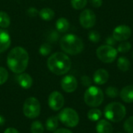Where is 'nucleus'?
Segmentation results:
<instances>
[{
	"instance_id": "nucleus-39",
	"label": "nucleus",
	"mask_w": 133,
	"mask_h": 133,
	"mask_svg": "<svg viewBox=\"0 0 133 133\" xmlns=\"http://www.w3.org/2000/svg\"><path fill=\"white\" fill-rule=\"evenodd\" d=\"M4 123H5V118L2 115H0V126L1 125H3Z\"/></svg>"
},
{
	"instance_id": "nucleus-33",
	"label": "nucleus",
	"mask_w": 133,
	"mask_h": 133,
	"mask_svg": "<svg viewBox=\"0 0 133 133\" xmlns=\"http://www.w3.org/2000/svg\"><path fill=\"white\" fill-rule=\"evenodd\" d=\"M81 83L84 87H90L91 86V79L87 76H83L81 77Z\"/></svg>"
},
{
	"instance_id": "nucleus-27",
	"label": "nucleus",
	"mask_w": 133,
	"mask_h": 133,
	"mask_svg": "<svg viewBox=\"0 0 133 133\" xmlns=\"http://www.w3.org/2000/svg\"><path fill=\"white\" fill-rule=\"evenodd\" d=\"M87 4V0H71V5L75 9H82Z\"/></svg>"
},
{
	"instance_id": "nucleus-10",
	"label": "nucleus",
	"mask_w": 133,
	"mask_h": 133,
	"mask_svg": "<svg viewBox=\"0 0 133 133\" xmlns=\"http://www.w3.org/2000/svg\"><path fill=\"white\" fill-rule=\"evenodd\" d=\"M48 106L53 111H59L62 108L65 103L63 95L58 91H53L48 97Z\"/></svg>"
},
{
	"instance_id": "nucleus-3",
	"label": "nucleus",
	"mask_w": 133,
	"mask_h": 133,
	"mask_svg": "<svg viewBox=\"0 0 133 133\" xmlns=\"http://www.w3.org/2000/svg\"><path fill=\"white\" fill-rule=\"evenodd\" d=\"M60 47L64 52L75 55L83 51L84 44L80 37L75 34H69L60 39Z\"/></svg>"
},
{
	"instance_id": "nucleus-30",
	"label": "nucleus",
	"mask_w": 133,
	"mask_h": 133,
	"mask_svg": "<svg viewBox=\"0 0 133 133\" xmlns=\"http://www.w3.org/2000/svg\"><path fill=\"white\" fill-rule=\"evenodd\" d=\"M124 129L127 133H133V115L125 122Z\"/></svg>"
},
{
	"instance_id": "nucleus-21",
	"label": "nucleus",
	"mask_w": 133,
	"mask_h": 133,
	"mask_svg": "<svg viewBox=\"0 0 133 133\" xmlns=\"http://www.w3.org/2000/svg\"><path fill=\"white\" fill-rule=\"evenodd\" d=\"M58 126V118L52 116L48 118L46 121V129L48 131L54 132L57 129Z\"/></svg>"
},
{
	"instance_id": "nucleus-35",
	"label": "nucleus",
	"mask_w": 133,
	"mask_h": 133,
	"mask_svg": "<svg viewBox=\"0 0 133 133\" xmlns=\"http://www.w3.org/2000/svg\"><path fill=\"white\" fill-rule=\"evenodd\" d=\"M116 42H117V41L114 38L113 36H109L106 39V44L108 45H109V46H112L113 47L114 45L116 44Z\"/></svg>"
},
{
	"instance_id": "nucleus-19",
	"label": "nucleus",
	"mask_w": 133,
	"mask_h": 133,
	"mask_svg": "<svg viewBox=\"0 0 133 133\" xmlns=\"http://www.w3.org/2000/svg\"><path fill=\"white\" fill-rule=\"evenodd\" d=\"M39 15L43 20L50 21L55 17V12L50 8H44L39 11Z\"/></svg>"
},
{
	"instance_id": "nucleus-12",
	"label": "nucleus",
	"mask_w": 133,
	"mask_h": 133,
	"mask_svg": "<svg viewBox=\"0 0 133 133\" xmlns=\"http://www.w3.org/2000/svg\"><path fill=\"white\" fill-rule=\"evenodd\" d=\"M61 87L65 92L72 93L77 89L78 83L76 79L73 76L68 75L62 78L61 81Z\"/></svg>"
},
{
	"instance_id": "nucleus-37",
	"label": "nucleus",
	"mask_w": 133,
	"mask_h": 133,
	"mask_svg": "<svg viewBox=\"0 0 133 133\" xmlns=\"http://www.w3.org/2000/svg\"><path fill=\"white\" fill-rule=\"evenodd\" d=\"M54 133H72L70 130L67 129H57L55 131H54Z\"/></svg>"
},
{
	"instance_id": "nucleus-2",
	"label": "nucleus",
	"mask_w": 133,
	"mask_h": 133,
	"mask_svg": "<svg viewBox=\"0 0 133 133\" xmlns=\"http://www.w3.org/2000/svg\"><path fill=\"white\" fill-rule=\"evenodd\" d=\"M47 65L48 69L54 74L62 76L66 74L71 69L72 62L69 57L62 52L52 54L48 59Z\"/></svg>"
},
{
	"instance_id": "nucleus-22",
	"label": "nucleus",
	"mask_w": 133,
	"mask_h": 133,
	"mask_svg": "<svg viewBox=\"0 0 133 133\" xmlns=\"http://www.w3.org/2000/svg\"><path fill=\"white\" fill-rule=\"evenodd\" d=\"M102 117V111L97 108L90 109L87 113V118L91 122H98Z\"/></svg>"
},
{
	"instance_id": "nucleus-15",
	"label": "nucleus",
	"mask_w": 133,
	"mask_h": 133,
	"mask_svg": "<svg viewBox=\"0 0 133 133\" xmlns=\"http://www.w3.org/2000/svg\"><path fill=\"white\" fill-rule=\"evenodd\" d=\"M96 131L97 133H112L113 126L109 121L105 119L99 120L96 125Z\"/></svg>"
},
{
	"instance_id": "nucleus-13",
	"label": "nucleus",
	"mask_w": 133,
	"mask_h": 133,
	"mask_svg": "<svg viewBox=\"0 0 133 133\" xmlns=\"http://www.w3.org/2000/svg\"><path fill=\"white\" fill-rule=\"evenodd\" d=\"M109 79V73L104 69H97L94 74V81L97 85L105 84Z\"/></svg>"
},
{
	"instance_id": "nucleus-16",
	"label": "nucleus",
	"mask_w": 133,
	"mask_h": 133,
	"mask_svg": "<svg viewBox=\"0 0 133 133\" xmlns=\"http://www.w3.org/2000/svg\"><path fill=\"white\" fill-rule=\"evenodd\" d=\"M121 99L128 104L133 103V85L125 87L120 92Z\"/></svg>"
},
{
	"instance_id": "nucleus-6",
	"label": "nucleus",
	"mask_w": 133,
	"mask_h": 133,
	"mask_svg": "<svg viewBox=\"0 0 133 133\" xmlns=\"http://www.w3.org/2000/svg\"><path fill=\"white\" fill-rule=\"evenodd\" d=\"M58 120L65 126L69 128L76 127L79 122L78 113L71 108H64L58 114Z\"/></svg>"
},
{
	"instance_id": "nucleus-25",
	"label": "nucleus",
	"mask_w": 133,
	"mask_h": 133,
	"mask_svg": "<svg viewBox=\"0 0 133 133\" xmlns=\"http://www.w3.org/2000/svg\"><path fill=\"white\" fill-rule=\"evenodd\" d=\"M51 50H52V48L49 43H44L41 45L40 49H39V52L41 55L47 56L51 52Z\"/></svg>"
},
{
	"instance_id": "nucleus-18",
	"label": "nucleus",
	"mask_w": 133,
	"mask_h": 133,
	"mask_svg": "<svg viewBox=\"0 0 133 133\" xmlns=\"http://www.w3.org/2000/svg\"><path fill=\"white\" fill-rule=\"evenodd\" d=\"M55 27L58 32L65 33L69 28V22L68 21V19L66 18L61 17L57 19V21L55 23Z\"/></svg>"
},
{
	"instance_id": "nucleus-9",
	"label": "nucleus",
	"mask_w": 133,
	"mask_h": 133,
	"mask_svg": "<svg viewBox=\"0 0 133 133\" xmlns=\"http://www.w3.org/2000/svg\"><path fill=\"white\" fill-rule=\"evenodd\" d=\"M96 15L91 9H84L79 15V23L83 28H92L96 23Z\"/></svg>"
},
{
	"instance_id": "nucleus-20",
	"label": "nucleus",
	"mask_w": 133,
	"mask_h": 133,
	"mask_svg": "<svg viewBox=\"0 0 133 133\" xmlns=\"http://www.w3.org/2000/svg\"><path fill=\"white\" fill-rule=\"evenodd\" d=\"M117 65H118V68L121 71L127 72V71L129 70V69L131 67V63H130L129 60L127 58H125V57H120L118 59Z\"/></svg>"
},
{
	"instance_id": "nucleus-14",
	"label": "nucleus",
	"mask_w": 133,
	"mask_h": 133,
	"mask_svg": "<svg viewBox=\"0 0 133 133\" xmlns=\"http://www.w3.org/2000/svg\"><path fill=\"white\" fill-rule=\"evenodd\" d=\"M11 44V38L9 33L0 29V53L5 51Z\"/></svg>"
},
{
	"instance_id": "nucleus-36",
	"label": "nucleus",
	"mask_w": 133,
	"mask_h": 133,
	"mask_svg": "<svg viewBox=\"0 0 133 133\" xmlns=\"http://www.w3.org/2000/svg\"><path fill=\"white\" fill-rule=\"evenodd\" d=\"M90 2L92 5V6L95 8H99L102 5L103 1L102 0H90Z\"/></svg>"
},
{
	"instance_id": "nucleus-4",
	"label": "nucleus",
	"mask_w": 133,
	"mask_h": 133,
	"mask_svg": "<svg viewBox=\"0 0 133 133\" xmlns=\"http://www.w3.org/2000/svg\"><path fill=\"white\" fill-rule=\"evenodd\" d=\"M104 115L110 122H120L126 115V108L119 102H111L104 108Z\"/></svg>"
},
{
	"instance_id": "nucleus-32",
	"label": "nucleus",
	"mask_w": 133,
	"mask_h": 133,
	"mask_svg": "<svg viewBox=\"0 0 133 133\" xmlns=\"http://www.w3.org/2000/svg\"><path fill=\"white\" fill-rule=\"evenodd\" d=\"M8 76H9L8 71L5 68L0 66V85L4 84L7 81Z\"/></svg>"
},
{
	"instance_id": "nucleus-24",
	"label": "nucleus",
	"mask_w": 133,
	"mask_h": 133,
	"mask_svg": "<svg viewBox=\"0 0 133 133\" xmlns=\"http://www.w3.org/2000/svg\"><path fill=\"white\" fill-rule=\"evenodd\" d=\"M44 129L42 123L40 121H34L30 125L31 133H44Z\"/></svg>"
},
{
	"instance_id": "nucleus-29",
	"label": "nucleus",
	"mask_w": 133,
	"mask_h": 133,
	"mask_svg": "<svg viewBox=\"0 0 133 133\" xmlns=\"http://www.w3.org/2000/svg\"><path fill=\"white\" fill-rule=\"evenodd\" d=\"M106 94L108 97H111V98H115L118 96L119 94V92H118V90L115 87H108L107 89H106Z\"/></svg>"
},
{
	"instance_id": "nucleus-28",
	"label": "nucleus",
	"mask_w": 133,
	"mask_h": 133,
	"mask_svg": "<svg viewBox=\"0 0 133 133\" xmlns=\"http://www.w3.org/2000/svg\"><path fill=\"white\" fill-rule=\"evenodd\" d=\"M132 48V45H131V43L130 42H122L121 44H118V48H117V51L118 52H121V53H126L128 51H130Z\"/></svg>"
},
{
	"instance_id": "nucleus-8",
	"label": "nucleus",
	"mask_w": 133,
	"mask_h": 133,
	"mask_svg": "<svg viewBox=\"0 0 133 133\" xmlns=\"http://www.w3.org/2000/svg\"><path fill=\"white\" fill-rule=\"evenodd\" d=\"M97 58L104 63H112L118 55V51L108 44L100 46L96 51Z\"/></svg>"
},
{
	"instance_id": "nucleus-41",
	"label": "nucleus",
	"mask_w": 133,
	"mask_h": 133,
	"mask_svg": "<svg viewBox=\"0 0 133 133\" xmlns=\"http://www.w3.org/2000/svg\"><path fill=\"white\" fill-rule=\"evenodd\" d=\"M120 133H121V132H120Z\"/></svg>"
},
{
	"instance_id": "nucleus-26",
	"label": "nucleus",
	"mask_w": 133,
	"mask_h": 133,
	"mask_svg": "<svg viewBox=\"0 0 133 133\" xmlns=\"http://www.w3.org/2000/svg\"><path fill=\"white\" fill-rule=\"evenodd\" d=\"M58 38H59V34L58 33V30L56 31L55 30H51L47 33L46 39L51 43H54V42L57 41L58 40Z\"/></svg>"
},
{
	"instance_id": "nucleus-11",
	"label": "nucleus",
	"mask_w": 133,
	"mask_h": 133,
	"mask_svg": "<svg viewBox=\"0 0 133 133\" xmlns=\"http://www.w3.org/2000/svg\"><path fill=\"white\" fill-rule=\"evenodd\" d=\"M132 35V29L127 25H119L113 30L112 36L117 41H125Z\"/></svg>"
},
{
	"instance_id": "nucleus-7",
	"label": "nucleus",
	"mask_w": 133,
	"mask_h": 133,
	"mask_svg": "<svg viewBox=\"0 0 133 133\" xmlns=\"http://www.w3.org/2000/svg\"><path fill=\"white\" fill-rule=\"evenodd\" d=\"M23 112L26 118L30 119H34L38 117L41 113V104L39 101L33 97L27 98L24 101L23 106Z\"/></svg>"
},
{
	"instance_id": "nucleus-1",
	"label": "nucleus",
	"mask_w": 133,
	"mask_h": 133,
	"mask_svg": "<svg viewBox=\"0 0 133 133\" xmlns=\"http://www.w3.org/2000/svg\"><path fill=\"white\" fill-rule=\"evenodd\" d=\"M6 62L9 69L12 72L20 74L26 70L28 65V52L22 47H16L8 54Z\"/></svg>"
},
{
	"instance_id": "nucleus-5",
	"label": "nucleus",
	"mask_w": 133,
	"mask_h": 133,
	"mask_svg": "<svg viewBox=\"0 0 133 133\" xmlns=\"http://www.w3.org/2000/svg\"><path fill=\"white\" fill-rule=\"evenodd\" d=\"M84 101L89 107L97 108L104 101V93L101 88L90 86L84 94Z\"/></svg>"
},
{
	"instance_id": "nucleus-31",
	"label": "nucleus",
	"mask_w": 133,
	"mask_h": 133,
	"mask_svg": "<svg viewBox=\"0 0 133 133\" xmlns=\"http://www.w3.org/2000/svg\"><path fill=\"white\" fill-rule=\"evenodd\" d=\"M89 40L94 43H97L101 40V35L97 30H91L88 34Z\"/></svg>"
},
{
	"instance_id": "nucleus-34",
	"label": "nucleus",
	"mask_w": 133,
	"mask_h": 133,
	"mask_svg": "<svg viewBox=\"0 0 133 133\" xmlns=\"http://www.w3.org/2000/svg\"><path fill=\"white\" fill-rule=\"evenodd\" d=\"M26 13H27V15H28L29 16H30V17H35V16H37L39 14V11H38L37 9H35V8H34V7H31V8H29V9H27Z\"/></svg>"
},
{
	"instance_id": "nucleus-23",
	"label": "nucleus",
	"mask_w": 133,
	"mask_h": 133,
	"mask_svg": "<svg viewBox=\"0 0 133 133\" xmlns=\"http://www.w3.org/2000/svg\"><path fill=\"white\" fill-rule=\"evenodd\" d=\"M10 17L4 11H0V27L6 28L10 25Z\"/></svg>"
},
{
	"instance_id": "nucleus-17",
	"label": "nucleus",
	"mask_w": 133,
	"mask_h": 133,
	"mask_svg": "<svg viewBox=\"0 0 133 133\" xmlns=\"http://www.w3.org/2000/svg\"><path fill=\"white\" fill-rule=\"evenodd\" d=\"M17 81L19 86L23 89H29L33 84V79L27 73H20V75L17 77Z\"/></svg>"
},
{
	"instance_id": "nucleus-38",
	"label": "nucleus",
	"mask_w": 133,
	"mask_h": 133,
	"mask_svg": "<svg viewBox=\"0 0 133 133\" xmlns=\"http://www.w3.org/2000/svg\"><path fill=\"white\" fill-rule=\"evenodd\" d=\"M4 133H19V131L14 128H8L5 130Z\"/></svg>"
},
{
	"instance_id": "nucleus-40",
	"label": "nucleus",
	"mask_w": 133,
	"mask_h": 133,
	"mask_svg": "<svg viewBox=\"0 0 133 133\" xmlns=\"http://www.w3.org/2000/svg\"><path fill=\"white\" fill-rule=\"evenodd\" d=\"M132 55H133V54H132Z\"/></svg>"
}]
</instances>
